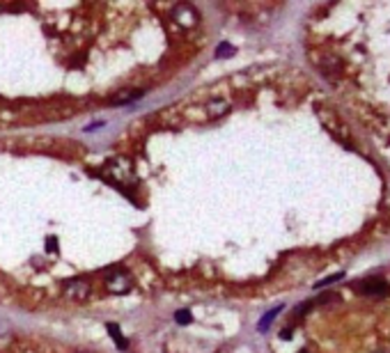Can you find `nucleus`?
<instances>
[{"label":"nucleus","mask_w":390,"mask_h":353,"mask_svg":"<svg viewBox=\"0 0 390 353\" xmlns=\"http://www.w3.org/2000/svg\"><path fill=\"white\" fill-rule=\"evenodd\" d=\"M62 296H65L67 300H76V303L87 300L90 296H92V285H90L87 280H83V278L65 280L62 282Z\"/></svg>","instance_id":"1"},{"label":"nucleus","mask_w":390,"mask_h":353,"mask_svg":"<svg viewBox=\"0 0 390 353\" xmlns=\"http://www.w3.org/2000/svg\"><path fill=\"white\" fill-rule=\"evenodd\" d=\"M170 19L181 28H193L200 23V14H198V9L193 5H188V2H179V5H172Z\"/></svg>","instance_id":"2"},{"label":"nucleus","mask_w":390,"mask_h":353,"mask_svg":"<svg viewBox=\"0 0 390 353\" xmlns=\"http://www.w3.org/2000/svg\"><path fill=\"white\" fill-rule=\"evenodd\" d=\"M104 287H106L110 293H126L131 291V278L124 273V271H117V268H110V271H106V275H104Z\"/></svg>","instance_id":"3"},{"label":"nucleus","mask_w":390,"mask_h":353,"mask_svg":"<svg viewBox=\"0 0 390 353\" xmlns=\"http://www.w3.org/2000/svg\"><path fill=\"white\" fill-rule=\"evenodd\" d=\"M358 289V291L363 293V296H367V298H384V296H388L390 293V287L386 280H379V278H370V280H363V282H356L354 285Z\"/></svg>","instance_id":"4"},{"label":"nucleus","mask_w":390,"mask_h":353,"mask_svg":"<svg viewBox=\"0 0 390 353\" xmlns=\"http://www.w3.org/2000/svg\"><path fill=\"white\" fill-rule=\"evenodd\" d=\"M202 108H205V120L213 122V120H220L223 115H227V110L232 106L227 99H209L207 103H202Z\"/></svg>","instance_id":"5"},{"label":"nucleus","mask_w":390,"mask_h":353,"mask_svg":"<svg viewBox=\"0 0 390 353\" xmlns=\"http://www.w3.org/2000/svg\"><path fill=\"white\" fill-rule=\"evenodd\" d=\"M142 94H145L142 90H122V92H117L115 96H112L110 103H112V106H122V103H129V101L140 99Z\"/></svg>","instance_id":"6"},{"label":"nucleus","mask_w":390,"mask_h":353,"mask_svg":"<svg viewBox=\"0 0 390 353\" xmlns=\"http://www.w3.org/2000/svg\"><path fill=\"white\" fill-rule=\"evenodd\" d=\"M108 170H110L112 177H115L117 181L126 179V177H131V167L124 165V163H110V165H108Z\"/></svg>","instance_id":"7"},{"label":"nucleus","mask_w":390,"mask_h":353,"mask_svg":"<svg viewBox=\"0 0 390 353\" xmlns=\"http://www.w3.org/2000/svg\"><path fill=\"white\" fill-rule=\"evenodd\" d=\"M108 333H110V337L115 340V344H117L119 351H126V349H129V342L122 337V333H119V328L115 326V323H108Z\"/></svg>","instance_id":"8"},{"label":"nucleus","mask_w":390,"mask_h":353,"mask_svg":"<svg viewBox=\"0 0 390 353\" xmlns=\"http://www.w3.org/2000/svg\"><path fill=\"white\" fill-rule=\"evenodd\" d=\"M191 312H188V310H179L177 314H175V321H177L179 326H186V323H191Z\"/></svg>","instance_id":"9"},{"label":"nucleus","mask_w":390,"mask_h":353,"mask_svg":"<svg viewBox=\"0 0 390 353\" xmlns=\"http://www.w3.org/2000/svg\"><path fill=\"white\" fill-rule=\"evenodd\" d=\"M344 278V273H335V275H331V278H326V280H319L317 285V289H321V287H328V285H333V282H337V280H342Z\"/></svg>","instance_id":"10"},{"label":"nucleus","mask_w":390,"mask_h":353,"mask_svg":"<svg viewBox=\"0 0 390 353\" xmlns=\"http://www.w3.org/2000/svg\"><path fill=\"white\" fill-rule=\"evenodd\" d=\"M276 317H278V310H271V312L266 314L264 319L259 321V330H266V326H269V323H271V321L276 319Z\"/></svg>","instance_id":"11"},{"label":"nucleus","mask_w":390,"mask_h":353,"mask_svg":"<svg viewBox=\"0 0 390 353\" xmlns=\"http://www.w3.org/2000/svg\"><path fill=\"white\" fill-rule=\"evenodd\" d=\"M216 53H218L220 58H223V55H225V58H227V55H230V53H234V48H232L230 44H220V46H218V51H216Z\"/></svg>","instance_id":"12"},{"label":"nucleus","mask_w":390,"mask_h":353,"mask_svg":"<svg viewBox=\"0 0 390 353\" xmlns=\"http://www.w3.org/2000/svg\"><path fill=\"white\" fill-rule=\"evenodd\" d=\"M379 353H390V351H379Z\"/></svg>","instance_id":"13"},{"label":"nucleus","mask_w":390,"mask_h":353,"mask_svg":"<svg viewBox=\"0 0 390 353\" xmlns=\"http://www.w3.org/2000/svg\"><path fill=\"white\" fill-rule=\"evenodd\" d=\"M301 353H305V351H301Z\"/></svg>","instance_id":"14"}]
</instances>
